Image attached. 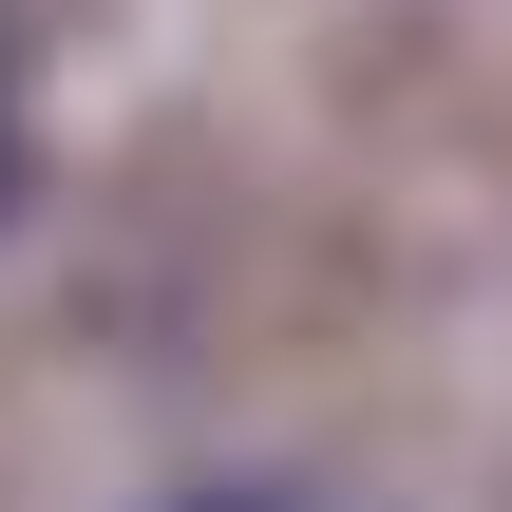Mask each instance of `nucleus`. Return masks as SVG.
Wrapping results in <instances>:
<instances>
[{
    "mask_svg": "<svg viewBox=\"0 0 512 512\" xmlns=\"http://www.w3.org/2000/svg\"><path fill=\"white\" fill-rule=\"evenodd\" d=\"M152 512H323V494H266V475H209V494H152Z\"/></svg>",
    "mask_w": 512,
    "mask_h": 512,
    "instance_id": "obj_1",
    "label": "nucleus"
},
{
    "mask_svg": "<svg viewBox=\"0 0 512 512\" xmlns=\"http://www.w3.org/2000/svg\"><path fill=\"white\" fill-rule=\"evenodd\" d=\"M0 228H19V114H0Z\"/></svg>",
    "mask_w": 512,
    "mask_h": 512,
    "instance_id": "obj_2",
    "label": "nucleus"
}]
</instances>
